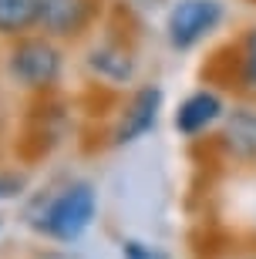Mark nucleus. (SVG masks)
<instances>
[{
  "label": "nucleus",
  "mask_w": 256,
  "mask_h": 259,
  "mask_svg": "<svg viewBox=\"0 0 256 259\" xmlns=\"http://www.w3.org/2000/svg\"><path fill=\"white\" fill-rule=\"evenodd\" d=\"M91 215H95V192H91V185L78 182V185H71V189H64V192L48 205L41 226H44L54 239H78V236L88 229Z\"/></svg>",
  "instance_id": "nucleus-1"
},
{
  "label": "nucleus",
  "mask_w": 256,
  "mask_h": 259,
  "mask_svg": "<svg viewBox=\"0 0 256 259\" xmlns=\"http://www.w3.org/2000/svg\"><path fill=\"white\" fill-rule=\"evenodd\" d=\"M223 17V4L219 0H179L169 14V40L172 48H192L196 40H202L209 30Z\"/></svg>",
  "instance_id": "nucleus-2"
},
{
  "label": "nucleus",
  "mask_w": 256,
  "mask_h": 259,
  "mask_svg": "<svg viewBox=\"0 0 256 259\" xmlns=\"http://www.w3.org/2000/svg\"><path fill=\"white\" fill-rule=\"evenodd\" d=\"M10 71L30 88H44V84H54L57 74H61V58L57 51L44 40H24L14 48L10 54Z\"/></svg>",
  "instance_id": "nucleus-3"
},
{
  "label": "nucleus",
  "mask_w": 256,
  "mask_h": 259,
  "mask_svg": "<svg viewBox=\"0 0 256 259\" xmlns=\"http://www.w3.org/2000/svg\"><path fill=\"white\" fill-rule=\"evenodd\" d=\"M159 105H162V91H159V88H142V91L132 98L128 111H125L122 125H118V132H115V142L125 145V142L142 138V135L155 125V118H159Z\"/></svg>",
  "instance_id": "nucleus-4"
},
{
  "label": "nucleus",
  "mask_w": 256,
  "mask_h": 259,
  "mask_svg": "<svg viewBox=\"0 0 256 259\" xmlns=\"http://www.w3.org/2000/svg\"><path fill=\"white\" fill-rule=\"evenodd\" d=\"M219 111H223V105H219V98L212 95V91H196V95H189L179 105V111H175V128H179L182 135H196L206 125H212L219 118Z\"/></svg>",
  "instance_id": "nucleus-5"
},
{
  "label": "nucleus",
  "mask_w": 256,
  "mask_h": 259,
  "mask_svg": "<svg viewBox=\"0 0 256 259\" xmlns=\"http://www.w3.org/2000/svg\"><path fill=\"white\" fill-rule=\"evenodd\" d=\"M88 17V0H41V24L51 34H75Z\"/></svg>",
  "instance_id": "nucleus-6"
},
{
  "label": "nucleus",
  "mask_w": 256,
  "mask_h": 259,
  "mask_svg": "<svg viewBox=\"0 0 256 259\" xmlns=\"http://www.w3.org/2000/svg\"><path fill=\"white\" fill-rule=\"evenodd\" d=\"M41 20V0H0V34H20Z\"/></svg>",
  "instance_id": "nucleus-7"
},
{
  "label": "nucleus",
  "mask_w": 256,
  "mask_h": 259,
  "mask_svg": "<svg viewBox=\"0 0 256 259\" xmlns=\"http://www.w3.org/2000/svg\"><path fill=\"white\" fill-rule=\"evenodd\" d=\"M229 145L236 148L239 155H253L256 152V115L253 111H236L233 121H229V132H226Z\"/></svg>",
  "instance_id": "nucleus-8"
},
{
  "label": "nucleus",
  "mask_w": 256,
  "mask_h": 259,
  "mask_svg": "<svg viewBox=\"0 0 256 259\" xmlns=\"http://www.w3.org/2000/svg\"><path fill=\"white\" fill-rule=\"evenodd\" d=\"M91 67L101 71V74H108V77H115V81H122V77L132 74V61H128V54H122V51H108V48H101V51L91 54Z\"/></svg>",
  "instance_id": "nucleus-9"
},
{
  "label": "nucleus",
  "mask_w": 256,
  "mask_h": 259,
  "mask_svg": "<svg viewBox=\"0 0 256 259\" xmlns=\"http://www.w3.org/2000/svg\"><path fill=\"white\" fill-rule=\"evenodd\" d=\"M122 252H125V259H169L162 249H155V246H145V242H138V239H128L122 246Z\"/></svg>",
  "instance_id": "nucleus-10"
},
{
  "label": "nucleus",
  "mask_w": 256,
  "mask_h": 259,
  "mask_svg": "<svg viewBox=\"0 0 256 259\" xmlns=\"http://www.w3.org/2000/svg\"><path fill=\"white\" fill-rule=\"evenodd\" d=\"M246 77H249V84L256 88V30L246 37Z\"/></svg>",
  "instance_id": "nucleus-11"
},
{
  "label": "nucleus",
  "mask_w": 256,
  "mask_h": 259,
  "mask_svg": "<svg viewBox=\"0 0 256 259\" xmlns=\"http://www.w3.org/2000/svg\"><path fill=\"white\" fill-rule=\"evenodd\" d=\"M20 189V179H0V199L4 195H14Z\"/></svg>",
  "instance_id": "nucleus-12"
}]
</instances>
